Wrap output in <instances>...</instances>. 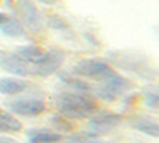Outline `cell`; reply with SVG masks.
<instances>
[{"label": "cell", "mask_w": 159, "mask_h": 143, "mask_svg": "<svg viewBox=\"0 0 159 143\" xmlns=\"http://www.w3.org/2000/svg\"><path fill=\"white\" fill-rule=\"evenodd\" d=\"M52 102H54L57 113L70 119H84L99 111L97 99L88 92H76L70 89L61 91L52 97Z\"/></svg>", "instance_id": "cell-1"}, {"label": "cell", "mask_w": 159, "mask_h": 143, "mask_svg": "<svg viewBox=\"0 0 159 143\" xmlns=\"http://www.w3.org/2000/svg\"><path fill=\"white\" fill-rule=\"evenodd\" d=\"M13 10H15V16L24 25V29H29L34 34L43 32L45 18L42 16L35 2H32V0H16L15 5H13Z\"/></svg>", "instance_id": "cell-2"}, {"label": "cell", "mask_w": 159, "mask_h": 143, "mask_svg": "<svg viewBox=\"0 0 159 143\" xmlns=\"http://www.w3.org/2000/svg\"><path fill=\"white\" fill-rule=\"evenodd\" d=\"M72 72L88 81L102 83L115 72V69L103 59H83L75 64Z\"/></svg>", "instance_id": "cell-3"}, {"label": "cell", "mask_w": 159, "mask_h": 143, "mask_svg": "<svg viewBox=\"0 0 159 143\" xmlns=\"http://www.w3.org/2000/svg\"><path fill=\"white\" fill-rule=\"evenodd\" d=\"M123 123V116L115 111H96L88 118V132L92 135H105L113 132Z\"/></svg>", "instance_id": "cell-4"}, {"label": "cell", "mask_w": 159, "mask_h": 143, "mask_svg": "<svg viewBox=\"0 0 159 143\" xmlns=\"http://www.w3.org/2000/svg\"><path fill=\"white\" fill-rule=\"evenodd\" d=\"M7 108L11 114L24 116V118H35L46 111V102L40 97H21L7 103Z\"/></svg>", "instance_id": "cell-5"}, {"label": "cell", "mask_w": 159, "mask_h": 143, "mask_svg": "<svg viewBox=\"0 0 159 143\" xmlns=\"http://www.w3.org/2000/svg\"><path fill=\"white\" fill-rule=\"evenodd\" d=\"M0 69L15 76H21V78L35 76L34 64L18 56L15 51L13 53H0Z\"/></svg>", "instance_id": "cell-6"}, {"label": "cell", "mask_w": 159, "mask_h": 143, "mask_svg": "<svg viewBox=\"0 0 159 143\" xmlns=\"http://www.w3.org/2000/svg\"><path fill=\"white\" fill-rule=\"evenodd\" d=\"M64 64V53L59 49H48L43 53V56L40 57L37 62H34L35 69V76H49L59 72V69Z\"/></svg>", "instance_id": "cell-7"}, {"label": "cell", "mask_w": 159, "mask_h": 143, "mask_svg": "<svg viewBox=\"0 0 159 143\" xmlns=\"http://www.w3.org/2000/svg\"><path fill=\"white\" fill-rule=\"evenodd\" d=\"M30 83L25 81V78L21 76H5L0 78V94L3 96H18L27 92L30 89Z\"/></svg>", "instance_id": "cell-8"}, {"label": "cell", "mask_w": 159, "mask_h": 143, "mask_svg": "<svg viewBox=\"0 0 159 143\" xmlns=\"http://www.w3.org/2000/svg\"><path fill=\"white\" fill-rule=\"evenodd\" d=\"M0 32L11 38L25 35V29L21 24V21L16 16L8 15V13H2V11H0Z\"/></svg>", "instance_id": "cell-9"}, {"label": "cell", "mask_w": 159, "mask_h": 143, "mask_svg": "<svg viewBox=\"0 0 159 143\" xmlns=\"http://www.w3.org/2000/svg\"><path fill=\"white\" fill-rule=\"evenodd\" d=\"M27 143H62L64 134L56 132L54 129H29Z\"/></svg>", "instance_id": "cell-10"}, {"label": "cell", "mask_w": 159, "mask_h": 143, "mask_svg": "<svg viewBox=\"0 0 159 143\" xmlns=\"http://www.w3.org/2000/svg\"><path fill=\"white\" fill-rule=\"evenodd\" d=\"M129 124L132 129H135V131L145 135L159 138V123L154 121L153 118H148V116H134V118L129 119Z\"/></svg>", "instance_id": "cell-11"}, {"label": "cell", "mask_w": 159, "mask_h": 143, "mask_svg": "<svg viewBox=\"0 0 159 143\" xmlns=\"http://www.w3.org/2000/svg\"><path fill=\"white\" fill-rule=\"evenodd\" d=\"M118 65L123 67L124 70H130V72H135L140 76H147L145 72H148V64L145 59H142L140 56H132V54H124L121 56V59H118Z\"/></svg>", "instance_id": "cell-12"}, {"label": "cell", "mask_w": 159, "mask_h": 143, "mask_svg": "<svg viewBox=\"0 0 159 143\" xmlns=\"http://www.w3.org/2000/svg\"><path fill=\"white\" fill-rule=\"evenodd\" d=\"M59 80L69 86L70 91H76V92H88V94H92V84L89 81H86L84 78L75 75L73 72L72 73H59Z\"/></svg>", "instance_id": "cell-13"}, {"label": "cell", "mask_w": 159, "mask_h": 143, "mask_svg": "<svg viewBox=\"0 0 159 143\" xmlns=\"http://www.w3.org/2000/svg\"><path fill=\"white\" fill-rule=\"evenodd\" d=\"M22 129V124L19 119L15 118L8 110L0 108V131L2 132H19Z\"/></svg>", "instance_id": "cell-14"}, {"label": "cell", "mask_w": 159, "mask_h": 143, "mask_svg": "<svg viewBox=\"0 0 159 143\" xmlns=\"http://www.w3.org/2000/svg\"><path fill=\"white\" fill-rule=\"evenodd\" d=\"M15 53L18 54V56H21L22 59H25L27 62H37L40 57L43 56V53H45V49L42 48V46H38V45H22V46H18L16 49H15Z\"/></svg>", "instance_id": "cell-15"}, {"label": "cell", "mask_w": 159, "mask_h": 143, "mask_svg": "<svg viewBox=\"0 0 159 143\" xmlns=\"http://www.w3.org/2000/svg\"><path fill=\"white\" fill-rule=\"evenodd\" d=\"M49 123H51L52 127H54V131L56 132H61V134H64V132H73L75 131L73 119L67 118V116H64L61 113L52 114L51 118H49Z\"/></svg>", "instance_id": "cell-16"}, {"label": "cell", "mask_w": 159, "mask_h": 143, "mask_svg": "<svg viewBox=\"0 0 159 143\" xmlns=\"http://www.w3.org/2000/svg\"><path fill=\"white\" fill-rule=\"evenodd\" d=\"M145 107L151 110H159V84H150L142 92Z\"/></svg>", "instance_id": "cell-17"}, {"label": "cell", "mask_w": 159, "mask_h": 143, "mask_svg": "<svg viewBox=\"0 0 159 143\" xmlns=\"http://www.w3.org/2000/svg\"><path fill=\"white\" fill-rule=\"evenodd\" d=\"M62 143H105V141L97 135H92L91 132H75L69 137H64Z\"/></svg>", "instance_id": "cell-18"}, {"label": "cell", "mask_w": 159, "mask_h": 143, "mask_svg": "<svg viewBox=\"0 0 159 143\" xmlns=\"http://www.w3.org/2000/svg\"><path fill=\"white\" fill-rule=\"evenodd\" d=\"M45 25H48V27H51L52 30H57V32H65V30H70V22L59 16V15H48L45 18Z\"/></svg>", "instance_id": "cell-19"}, {"label": "cell", "mask_w": 159, "mask_h": 143, "mask_svg": "<svg viewBox=\"0 0 159 143\" xmlns=\"http://www.w3.org/2000/svg\"><path fill=\"white\" fill-rule=\"evenodd\" d=\"M126 97H124V107L126 108H130V107H134L135 105V103H137V100H139V94H124Z\"/></svg>", "instance_id": "cell-20"}, {"label": "cell", "mask_w": 159, "mask_h": 143, "mask_svg": "<svg viewBox=\"0 0 159 143\" xmlns=\"http://www.w3.org/2000/svg\"><path fill=\"white\" fill-rule=\"evenodd\" d=\"M35 3H40V5H45V7H56L61 3V0H32Z\"/></svg>", "instance_id": "cell-21"}, {"label": "cell", "mask_w": 159, "mask_h": 143, "mask_svg": "<svg viewBox=\"0 0 159 143\" xmlns=\"http://www.w3.org/2000/svg\"><path fill=\"white\" fill-rule=\"evenodd\" d=\"M0 143H21V141L11 138V137H7V135H0Z\"/></svg>", "instance_id": "cell-22"}, {"label": "cell", "mask_w": 159, "mask_h": 143, "mask_svg": "<svg viewBox=\"0 0 159 143\" xmlns=\"http://www.w3.org/2000/svg\"><path fill=\"white\" fill-rule=\"evenodd\" d=\"M3 2H5V5H7L8 8H13V5H15L16 0H3Z\"/></svg>", "instance_id": "cell-23"}, {"label": "cell", "mask_w": 159, "mask_h": 143, "mask_svg": "<svg viewBox=\"0 0 159 143\" xmlns=\"http://www.w3.org/2000/svg\"><path fill=\"white\" fill-rule=\"evenodd\" d=\"M0 132H2V131H0Z\"/></svg>", "instance_id": "cell-24"}]
</instances>
